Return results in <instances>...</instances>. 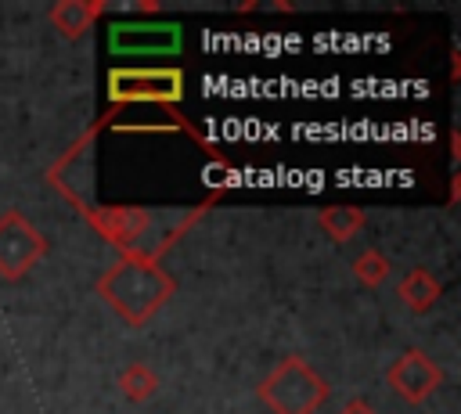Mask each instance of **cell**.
Returning a JSON list of instances; mask_svg holds the SVG:
<instances>
[{
    "instance_id": "1",
    "label": "cell",
    "mask_w": 461,
    "mask_h": 414,
    "mask_svg": "<svg viewBox=\"0 0 461 414\" xmlns=\"http://www.w3.org/2000/svg\"><path fill=\"white\" fill-rule=\"evenodd\" d=\"M202 212H205V205L202 209H187V212H173L169 223H162L166 212L148 209V205H94V209L83 212V220L108 245H115L122 256H140V259H155L158 263V256L169 245H176Z\"/></svg>"
},
{
    "instance_id": "2",
    "label": "cell",
    "mask_w": 461,
    "mask_h": 414,
    "mask_svg": "<svg viewBox=\"0 0 461 414\" xmlns=\"http://www.w3.org/2000/svg\"><path fill=\"white\" fill-rule=\"evenodd\" d=\"M97 295L104 299V306L122 317L130 328L148 324L176 292V277L155 263V259H140V256H119L101 277H97Z\"/></svg>"
},
{
    "instance_id": "3",
    "label": "cell",
    "mask_w": 461,
    "mask_h": 414,
    "mask_svg": "<svg viewBox=\"0 0 461 414\" xmlns=\"http://www.w3.org/2000/svg\"><path fill=\"white\" fill-rule=\"evenodd\" d=\"M256 396L270 414H317L328 403L331 385L313 364L292 353L274 364V371L256 385Z\"/></svg>"
},
{
    "instance_id": "4",
    "label": "cell",
    "mask_w": 461,
    "mask_h": 414,
    "mask_svg": "<svg viewBox=\"0 0 461 414\" xmlns=\"http://www.w3.org/2000/svg\"><path fill=\"white\" fill-rule=\"evenodd\" d=\"M184 72L180 68H112L108 72V101L112 104H180Z\"/></svg>"
},
{
    "instance_id": "5",
    "label": "cell",
    "mask_w": 461,
    "mask_h": 414,
    "mask_svg": "<svg viewBox=\"0 0 461 414\" xmlns=\"http://www.w3.org/2000/svg\"><path fill=\"white\" fill-rule=\"evenodd\" d=\"M101 126H104V122L90 126V130L50 166V173H47V184H50L68 205H76L79 212L94 209V140H97V130H101Z\"/></svg>"
},
{
    "instance_id": "6",
    "label": "cell",
    "mask_w": 461,
    "mask_h": 414,
    "mask_svg": "<svg viewBox=\"0 0 461 414\" xmlns=\"http://www.w3.org/2000/svg\"><path fill=\"white\" fill-rule=\"evenodd\" d=\"M43 256H47L43 230L22 209H7L0 216V281H22Z\"/></svg>"
},
{
    "instance_id": "7",
    "label": "cell",
    "mask_w": 461,
    "mask_h": 414,
    "mask_svg": "<svg viewBox=\"0 0 461 414\" xmlns=\"http://www.w3.org/2000/svg\"><path fill=\"white\" fill-rule=\"evenodd\" d=\"M385 382H389V389H393L403 403H425V400L443 385V367H439L429 353L407 349V353H400V356L389 364Z\"/></svg>"
},
{
    "instance_id": "8",
    "label": "cell",
    "mask_w": 461,
    "mask_h": 414,
    "mask_svg": "<svg viewBox=\"0 0 461 414\" xmlns=\"http://www.w3.org/2000/svg\"><path fill=\"white\" fill-rule=\"evenodd\" d=\"M108 47L115 54H173L180 50V25H115Z\"/></svg>"
},
{
    "instance_id": "9",
    "label": "cell",
    "mask_w": 461,
    "mask_h": 414,
    "mask_svg": "<svg viewBox=\"0 0 461 414\" xmlns=\"http://www.w3.org/2000/svg\"><path fill=\"white\" fill-rule=\"evenodd\" d=\"M104 14V0H61L50 7V25L65 40H79L94 29V22Z\"/></svg>"
},
{
    "instance_id": "10",
    "label": "cell",
    "mask_w": 461,
    "mask_h": 414,
    "mask_svg": "<svg viewBox=\"0 0 461 414\" xmlns=\"http://www.w3.org/2000/svg\"><path fill=\"white\" fill-rule=\"evenodd\" d=\"M396 295H400V302H403L411 313H429V310L439 302L443 284H439V277L429 274L425 266H414V270L396 284Z\"/></svg>"
},
{
    "instance_id": "11",
    "label": "cell",
    "mask_w": 461,
    "mask_h": 414,
    "mask_svg": "<svg viewBox=\"0 0 461 414\" xmlns=\"http://www.w3.org/2000/svg\"><path fill=\"white\" fill-rule=\"evenodd\" d=\"M364 209H357V205H324L321 212H317V223H321V230L335 241V245H346V241H353L360 230H364Z\"/></svg>"
},
{
    "instance_id": "12",
    "label": "cell",
    "mask_w": 461,
    "mask_h": 414,
    "mask_svg": "<svg viewBox=\"0 0 461 414\" xmlns=\"http://www.w3.org/2000/svg\"><path fill=\"white\" fill-rule=\"evenodd\" d=\"M119 389H122L126 400L144 403V400H151L158 392V374L148 364H126L122 374H119Z\"/></svg>"
},
{
    "instance_id": "13",
    "label": "cell",
    "mask_w": 461,
    "mask_h": 414,
    "mask_svg": "<svg viewBox=\"0 0 461 414\" xmlns=\"http://www.w3.org/2000/svg\"><path fill=\"white\" fill-rule=\"evenodd\" d=\"M389 270L393 263L385 259L382 248H364L357 259H353V277L364 284V288H382L389 281Z\"/></svg>"
},
{
    "instance_id": "14",
    "label": "cell",
    "mask_w": 461,
    "mask_h": 414,
    "mask_svg": "<svg viewBox=\"0 0 461 414\" xmlns=\"http://www.w3.org/2000/svg\"><path fill=\"white\" fill-rule=\"evenodd\" d=\"M335 414H378V410H375L367 400H349V403H342Z\"/></svg>"
}]
</instances>
